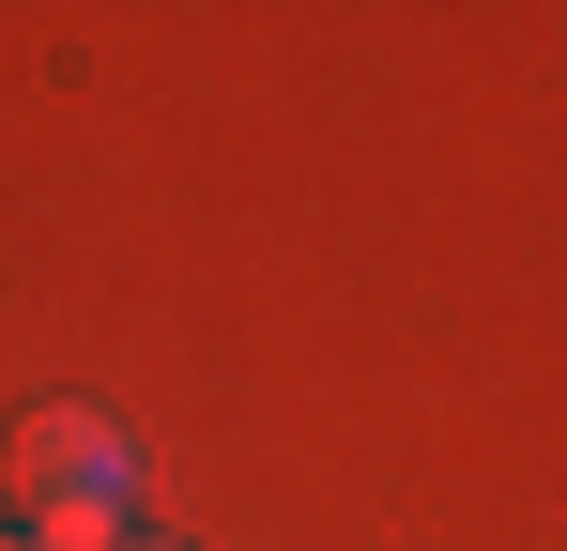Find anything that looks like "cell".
I'll list each match as a JSON object with an SVG mask.
<instances>
[{
  "label": "cell",
  "mask_w": 567,
  "mask_h": 551,
  "mask_svg": "<svg viewBox=\"0 0 567 551\" xmlns=\"http://www.w3.org/2000/svg\"><path fill=\"white\" fill-rule=\"evenodd\" d=\"M123 490H138V459H123V429L93 398H47L16 429V521H31V551H123Z\"/></svg>",
  "instance_id": "1"
},
{
  "label": "cell",
  "mask_w": 567,
  "mask_h": 551,
  "mask_svg": "<svg viewBox=\"0 0 567 551\" xmlns=\"http://www.w3.org/2000/svg\"><path fill=\"white\" fill-rule=\"evenodd\" d=\"M123 551H169V537H123Z\"/></svg>",
  "instance_id": "2"
},
{
  "label": "cell",
  "mask_w": 567,
  "mask_h": 551,
  "mask_svg": "<svg viewBox=\"0 0 567 551\" xmlns=\"http://www.w3.org/2000/svg\"><path fill=\"white\" fill-rule=\"evenodd\" d=\"M0 551H31V537H0Z\"/></svg>",
  "instance_id": "3"
}]
</instances>
